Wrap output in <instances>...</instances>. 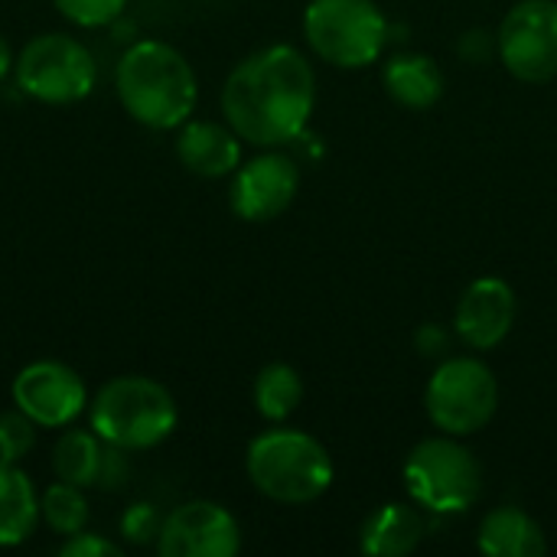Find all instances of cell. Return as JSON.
<instances>
[{"mask_svg": "<svg viewBox=\"0 0 557 557\" xmlns=\"http://www.w3.org/2000/svg\"><path fill=\"white\" fill-rule=\"evenodd\" d=\"M317 104V72L287 42L242 59L222 85L225 124L255 147H284L307 134Z\"/></svg>", "mask_w": 557, "mask_h": 557, "instance_id": "6da1fadb", "label": "cell"}, {"mask_svg": "<svg viewBox=\"0 0 557 557\" xmlns=\"http://www.w3.org/2000/svg\"><path fill=\"white\" fill-rule=\"evenodd\" d=\"M114 91L124 111L150 131H180L199 101L189 59L163 39H137L121 52Z\"/></svg>", "mask_w": 557, "mask_h": 557, "instance_id": "7a4b0ae2", "label": "cell"}, {"mask_svg": "<svg viewBox=\"0 0 557 557\" xmlns=\"http://www.w3.org/2000/svg\"><path fill=\"white\" fill-rule=\"evenodd\" d=\"M245 470L251 486L281 506L317 503L333 486V457L307 431L271 428L248 444Z\"/></svg>", "mask_w": 557, "mask_h": 557, "instance_id": "3957f363", "label": "cell"}, {"mask_svg": "<svg viewBox=\"0 0 557 557\" xmlns=\"http://www.w3.org/2000/svg\"><path fill=\"white\" fill-rule=\"evenodd\" d=\"M91 431L121 454L160 447L180 421L166 385L147 375H117L88 401Z\"/></svg>", "mask_w": 557, "mask_h": 557, "instance_id": "277c9868", "label": "cell"}, {"mask_svg": "<svg viewBox=\"0 0 557 557\" xmlns=\"http://www.w3.org/2000/svg\"><path fill=\"white\" fill-rule=\"evenodd\" d=\"M401 476L411 503L431 516L470 512L483 493V470L476 457L450 434L421 441L408 454Z\"/></svg>", "mask_w": 557, "mask_h": 557, "instance_id": "5b68a950", "label": "cell"}, {"mask_svg": "<svg viewBox=\"0 0 557 557\" xmlns=\"http://www.w3.org/2000/svg\"><path fill=\"white\" fill-rule=\"evenodd\" d=\"M388 20L375 0H310L304 36L336 69H366L388 46Z\"/></svg>", "mask_w": 557, "mask_h": 557, "instance_id": "8992f818", "label": "cell"}, {"mask_svg": "<svg viewBox=\"0 0 557 557\" xmlns=\"http://www.w3.org/2000/svg\"><path fill=\"white\" fill-rule=\"evenodd\" d=\"M499 408V382L493 369L476 356H450L444 359L428 388L424 411L441 434L470 437L480 434Z\"/></svg>", "mask_w": 557, "mask_h": 557, "instance_id": "52a82bcc", "label": "cell"}, {"mask_svg": "<svg viewBox=\"0 0 557 557\" xmlns=\"http://www.w3.org/2000/svg\"><path fill=\"white\" fill-rule=\"evenodd\" d=\"M13 75L23 95L42 104H75L98 85L91 49L69 33H39L13 59Z\"/></svg>", "mask_w": 557, "mask_h": 557, "instance_id": "ba28073f", "label": "cell"}, {"mask_svg": "<svg viewBox=\"0 0 557 557\" xmlns=\"http://www.w3.org/2000/svg\"><path fill=\"white\" fill-rule=\"evenodd\" d=\"M496 49L519 82H552L557 75V0H519L499 23Z\"/></svg>", "mask_w": 557, "mask_h": 557, "instance_id": "9c48e42d", "label": "cell"}, {"mask_svg": "<svg viewBox=\"0 0 557 557\" xmlns=\"http://www.w3.org/2000/svg\"><path fill=\"white\" fill-rule=\"evenodd\" d=\"M13 405L36 424V428H69L88 405V392L82 375L59 362L39 359L16 372L10 385Z\"/></svg>", "mask_w": 557, "mask_h": 557, "instance_id": "30bf717a", "label": "cell"}, {"mask_svg": "<svg viewBox=\"0 0 557 557\" xmlns=\"http://www.w3.org/2000/svg\"><path fill=\"white\" fill-rule=\"evenodd\" d=\"M297 189H300L297 160L281 153L277 147H268L248 163H238V170L232 173L228 206L245 222H271L290 209Z\"/></svg>", "mask_w": 557, "mask_h": 557, "instance_id": "8fae6325", "label": "cell"}, {"mask_svg": "<svg viewBox=\"0 0 557 557\" xmlns=\"http://www.w3.org/2000/svg\"><path fill=\"white\" fill-rule=\"evenodd\" d=\"M242 548V529L235 516L209 499H189L176 506L160 529V557H235Z\"/></svg>", "mask_w": 557, "mask_h": 557, "instance_id": "7c38bea8", "label": "cell"}, {"mask_svg": "<svg viewBox=\"0 0 557 557\" xmlns=\"http://www.w3.org/2000/svg\"><path fill=\"white\" fill-rule=\"evenodd\" d=\"M516 323V290L503 277H476L457 300L454 336L473 352L496 349Z\"/></svg>", "mask_w": 557, "mask_h": 557, "instance_id": "4fadbf2b", "label": "cell"}, {"mask_svg": "<svg viewBox=\"0 0 557 557\" xmlns=\"http://www.w3.org/2000/svg\"><path fill=\"white\" fill-rule=\"evenodd\" d=\"M176 157L202 180L232 176L242 163V137L219 121H186L176 134Z\"/></svg>", "mask_w": 557, "mask_h": 557, "instance_id": "5bb4252c", "label": "cell"}, {"mask_svg": "<svg viewBox=\"0 0 557 557\" xmlns=\"http://www.w3.org/2000/svg\"><path fill=\"white\" fill-rule=\"evenodd\" d=\"M424 535L428 522L421 516V506L414 509L405 503H385L366 519L359 532V548L372 557H405L418 552Z\"/></svg>", "mask_w": 557, "mask_h": 557, "instance_id": "9a60e30c", "label": "cell"}, {"mask_svg": "<svg viewBox=\"0 0 557 557\" xmlns=\"http://www.w3.org/2000/svg\"><path fill=\"white\" fill-rule=\"evenodd\" d=\"M476 545L490 557H542L548 552L542 525L519 506L493 509L480 525Z\"/></svg>", "mask_w": 557, "mask_h": 557, "instance_id": "2e32d148", "label": "cell"}, {"mask_svg": "<svg viewBox=\"0 0 557 557\" xmlns=\"http://www.w3.org/2000/svg\"><path fill=\"white\" fill-rule=\"evenodd\" d=\"M385 91L392 101L405 108H431L444 95V72L431 55L421 52H398L382 69Z\"/></svg>", "mask_w": 557, "mask_h": 557, "instance_id": "e0dca14e", "label": "cell"}, {"mask_svg": "<svg viewBox=\"0 0 557 557\" xmlns=\"http://www.w3.org/2000/svg\"><path fill=\"white\" fill-rule=\"evenodd\" d=\"M39 525V493L20 463L0 460V548L23 545Z\"/></svg>", "mask_w": 557, "mask_h": 557, "instance_id": "ac0fdd59", "label": "cell"}, {"mask_svg": "<svg viewBox=\"0 0 557 557\" xmlns=\"http://www.w3.org/2000/svg\"><path fill=\"white\" fill-rule=\"evenodd\" d=\"M108 457H111V447L95 431L69 428L52 447V473L62 483L88 490V486L104 483Z\"/></svg>", "mask_w": 557, "mask_h": 557, "instance_id": "d6986e66", "label": "cell"}, {"mask_svg": "<svg viewBox=\"0 0 557 557\" xmlns=\"http://www.w3.org/2000/svg\"><path fill=\"white\" fill-rule=\"evenodd\" d=\"M304 401V379L287 362H271L255 379V408L268 424H284Z\"/></svg>", "mask_w": 557, "mask_h": 557, "instance_id": "ffe728a7", "label": "cell"}, {"mask_svg": "<svg viewBox=\"0 0 557 557\" xmlns=\"http://www.w3.org/2000/svg\"><path fill=\"white\" fill-rule=\"evenodd\" d=\"M39 522L49 525V532H55L59 539L78 535L88 525V499L82 486L72 483H49L39 493Z\"/></svg>", "mask_w": 557, "mask_h": 557, "instance_id": "44dd1931", "label": "cell"}, {"mask_svg": "<svg viewBox=\"0 0 557 557\" xmlns=\"http://www.w3.org/2000/svg\"><path fill=\"white\" fill-rule=\"evenodd\" d=\"M33 447H36V424L20 408L3 411L0 414V460L20 463L29 457Z\"/></svg>", "mask_w": 557, "mask_h": 557, "instance_id": "7402d4cb", "label": "cell"}, {"mask_svg": "<svg viewBox=\"0 0 557 557\" xmlns=\"http://www.w3.org/2000/svg\"><path fill=\"white\" fill-rule=\"evenodd\" d=\"M52 7L75 26L82 29H98V26H108L114 23L127 0H52Z\"/></svg>", "mask_w": 557, "mask_h": 557, "instance_id": "603a6c76", "label": "cell"}, {"mask_svg": "<svg viewBox=\"0 0 557 557\" xmlns=\"http://www.w3.org/2000/svg\"><path fill=\"white\" fill-rule=\"evenodd\" d=\"M160 529H163V516L157 512V506L150 503H134L124 509L121 516V535L124 542L144 548V545H157L160 539Z\"/></svg>", "mask_w": 557, "mask_h": 557, "instance_id": "cb8c5ba5", "label": "cell"}, {"mask_svg": "<svg viewBox=\"0 0 557 557\" xmlns=\"http://www.w3.org/2000/svg\"><path fill=\"white\" fill-rule=\"evenodd\" d=\"M62 557H121V545L95 535V532H78V535H69L59 548Z\"/></svg>", "mask_w": 557, "mask_h": 557, "instance_id": "d4e9b609", "label": "cell"}, {"mask_svg": "<svg viewBox=\"0 0 557 557\" xmlns=\"http://www.w3.org/2000/svg\"><path fill=\"white\" fill-rule=\"evenodd\" d=\"M460 55H463L470 65H480V62H486V59L499 55V49H496V36H493V33H486V29H470V33L460 39Z\"/></svg>", "mask_w": 557, "mask_h": 557, "instance_id": "484cf974", "label": "cell"}, {"mask_svg": "<svg viewBox=\"0 0 557 557\" xmlns=\"http://www.w3.org/2000/svg\"><path fill=\"white\" fill-rule=\"evenodd\" d=\"M414 349H418V356H424V359H441V356H447V349H450V333H447L444 326H437V323H424V326L414 333Z\"/></svg>", "mask_w": 557, "mask_h": 557, "instance_id": "4316f807", "label": "cell"}, {"mask_svg": "<svg viewBox=\"0 0 557 557\" xmlns=\"http://www.w3.org/2000/svg\"><path fill=\"white\" fill-rule=\"evenodd\" d=\"M13 59H16V55H13L10 42H7V39L0 36V82H3V78H7V75L13 72Z\"/></svg>", "mask_w": 557, "mask_h": 557, "instance_id": "83f0119b", "label": "cell"}]
</instances>
